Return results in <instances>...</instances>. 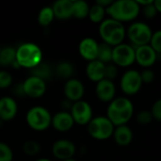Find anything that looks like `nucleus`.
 <instances>
[{
    "mask_svg": "<svg viewBox=\"0 0 161 161\" xmlns=\"http://www.w3.org/2000/svg\"><path fill=\"white\" fill-rule=\"evenodd\" d=\"M134 113L133 103L125 97H118L112 100L107 109V117L115 127L125 125Z\"/></svg>",
    "mask_w": 161,
    "mask_h": 161,
    "instance_id": "f257e3e1",
    "label": "nucleus"
},
{
    "mask_svg": "<svg viewBox=\"0 0 161 161\" xmlns=\"http://www.w3.org/2000/svg\"><path fill=\"white\" fill-rule=\"evenodd\" d=\"M141 11V7L134 0H118L112 3L106 8V13L111 19L118 22H130L138 17Z\"/></svg>",
    "mask_w": 161,
    "mask_h": 161,
    "instance_id": "f03ea898",
    "label": "nucleus"
},
{
    "mask_svg": "<svg viewBox=\"0 0 161 161\" xmlns=\"http://www.w3.org/2000/svg\"><path fill=\"white\" fill-rule=\"evenodd\" d=\"M16 62L20 68L32 70L42 62V51L34 42H24L16 48Z\"/></svg>",
    "mask_w": 161,
    "mask_h": 161,
    "instance_id": "7ed1b4c3",
    "label": "nucleus"
},
{
    "mask_svg": "<svg viewBox=\"0 0 161 161\" xmlns=\"http://www.w3.org/2000/svg\"><path fill=\"white\" fill-rule=\"evenodd\" d=\"M99 35L103 40V42L114 47L123 43L126 30L123 23L114 19H105L99 25Z\"/></svg>",
    "mask_w": 161,
    "mask_h": 161,
    "instance_id": "20e7f679",
    "label": "nucleus"
},
{
    "mask_svg": "<svg viewBox=\"0 0 161 161\" xmlns=\"http://www.w3.org/2000/svg\"><path fill=\"white\" fill-rule=\"evenodd\" d=\"M25 122L32 130L42 132L51 126L52 115L44 107L35 106L27 110L25 114Z\"/></svg>",
    "mask_w": 161,
    "mask_h": 161,
    "instance_id": "39448f33",
    "label": "nucleus"
},
{
    "mask_svg": "<svg viewBox=\"0 0 161 161\" xmlns=\"http://www.w3.org/2000/svg\"><path fill=\"white\" fill-rule=\"evenodd\" d=\"M115 126L107 116H98L88 124V133L97 141H106L112 137Z\"/></svg>",
    "mask_w": 161,
    "mask_h": 161,
    "instance_id": "423d86ee",
    "label": "nucleus"
},
{
    "mask_svg": "<svg viewBox=\"0 0 161 161\" xmlns=\"http://www.w3.org/2000/svg\"><path fill=\"white\" fill-rule=\"evenodd\" d=\"M126 35L131 42V45L139 47L150 43L153 32L148 25L142 22H136L129 25Z\"/></svg>",
    "mask_w": 161,
    "mask_h": 161,
    "instance_id": "0eeeda50",
    "label": "nucleus"
},
{
    "mask_svg": "<svg viewBox=\"0 0 161 161\" xmlns=\"http://www.w3.org/2000/svg\"><path fill=\"white\" fill-rule=\"evenodd\" d=\"M134 62H136V57L133 45L123 42L113 47L112 63L117 67H129Z\"/></svg>",
    "mask_w": 161,
    "mask_h": 161,
    "instance_id": "6e6552de",
    "label": "nucleus"
},
{
    "mask_svg": "<svg viewBox=\"0 0 161 161\" xmlns=\"http://www.w3.org/2000/svg\"><path fill=\"white\" fill-rule=\"evenodd\" d=\"M121 90L126 95H135L138 93L142 86L141 73L136 70L126 71L120 81Z\"/></svg>",
    "mask_w": 161,
    "mask_h": 161,
    "instance_id": "1a4fd4ad",
    "label": "nucleus"
},
{
    "mask_svg": "<svg viewBox=\"0 0 161 161\" xmlns=\"http://www.w3.org/2000/svg\"><path fill=\"white\" fill-rule=\"evenodd\" d=\"M70 113L75 124L79 125H88L93 118L92 106L84 100L73 103Z\"/></svg>",
    "mask_w": 161,
    "mask_h": 161,
    "instance_id": "9d476101",
    "label": "nucleus"
},
{
    "mask_svg": "<svg viewBox=\"0 0 161 161\" xmlns=\"http://www.w3.org/2000/svg\"><path fill=\"white\" fill-rule=\"evenodd\" d=\"M22 83L25 97H29L31 99H38L43 96L46 92V81L37 76L29 75Z\"/></svg>",
    "mask_w": 161,
    "mask_h": 161,
    "instance_id": "9b49d317",
    "label": "nucleus"
},
{
    "mask_svg": "<svg viewBox=\"0 0 161 161\" xmlns=\"http://www.w3.org/2000/svg\"><path fill=\"white\" fill-rule=\"evenodd\" d=\"M51 151L55 158L62 161L74 158L76 148L73 142L66 139H59L53 143Z\"/></svg>",
    "mask_w": 161,
    "mask_h": 161,
    "instance_id": "f8f14e48",
    "label": "nucleus"
},
{
    "mask_svg": "<svg viewBox=\"0 0 161 161\" xmlns=\"http://www.w3.org/2000/svg\"><path fill=\"white\" fill-rule=\"evenodd\" d=\"M63 92L65 99L71 101L72 103H75L82 100L85 93V87L79 79L73 77L65 82Z\"/></svg>",
    "mask_w": 161,
    "mask_h": 161,
    "instance_id": "ddd939ff",
    "label": "nucleus"
},
{
    "mask_svg": "<svg viewBox=\"0 0 161 161\" xmlns=\"http://www.w3.org/2000/svg\"><path fill=\"white\" fill-rule=\"evenodd\" d=\"M135 57L136 62L146 69L153 66L158 59V54L149 44L135 47Z\"/></svg>",
    "mask_w": 161,
    "mask_h": 161,
    "instance_id": "4468645a",
    "label": "nucleus"
},
{
    "mask_svg": "<svg viewBox=\"0 0 161 161\" xmlns=\"http://www.w3.org/2000/svg\"><path fill=\"white\" fill-rule=\"evenodd\" d=\"M18 113L16 100L11 96H3L0 98V120L4 122L12 121Z\"/></svg>",
    "mask_w": 161,
    "mask_h": 161,
    "instance_id": "2eb2a0df",
    "label": "nucleus"
},
{
    "mask_svg": "<svg viewBox=\"0 0 161 161\" xmlns=\"http://www.w3.org/2000/svg\"><path fill=\"white\" fill-rule=\"evenodd\" d=\"M99 43L92 38L87 37L80 41L78 44V52L81 58L88 62L97 59Z\"/></svg>",
    "mask_w": 161,
    "mask_h": 161,
    "instance_id": "dca6fc26",
    "label": "nucleus"
},
{
    "mask_svg": "<svg viewBox=\"0 0 161 161\" xmlns=\"http://www.w3.org/2000/svg\"><path fill=\"white\" fill-rule=\"evenodd\" d=\"M75 122L69 111L60 110L52 116L51 126L58 132H67L73 128Z\"/></svg>",
    "mask_w": 161,
    "mask_h": 161,
    "instance_id": "f3484780",
    "label": "nucleus"
},
{
    "mask_svg": "<svg viewBox=\"0 0 161 161\" xmlns=\"http://www.w3.org/2000/svg\"><path fill=\"white\" fill-rule=\"evenodd\" d=\"M95 93L97 98L106 103H110L115 99L116 94V87L113 81L108 79H102L101 81L96 83L95 86Z\"/></svg>",
    "mask_w": 161,
    "mask_h": 161,
    "instance_id": "a211bd4d",
    "label": "nucleus"
},
{
    "mask_svg": "<svg viewBox=\"0 0 161 161\" xmlns=\"http://www.w3.org/2000/svg\"><path fill=\"white\" fill-rule=\"evenodd\" d=\"M55 18L67 20L73 17V0H58L52 6Z\"/></svg>",
    "mask_w": 161,
    "mask_h": 161,
    "instance_id": "6ab92c4d",
    "label": "nucleus"
},
{
    "mask_svg": "<svg viewBox=\"0 0 161 161\" xmlns=\"http://www.w3.org/2000/svg\"><path fill=\"white\" fill-rule=\"evenodd\" d=\"M105 66L103 62L95 59L92 61L88 62L86 67V75L88 78L92 82H99L102 79H104V74H105Z\"/></svg>",
    "mask_w": 161,
    "mask_h": 161,
    "instance_id": "aec40b11",
    "label": "nucleus"
},
{
    "mask_svg": "<svg viewBox=\"0 0 161 161\" xmlns=\"http://www.w3.org/2000/svg\"><path fill=\"white\" fill-rule=\"evenodd\" d=\"M112 137L119 146H127L133 141V132L126 125H120L115 127Z\"/></svg>",
    "mask_w": 161,
    "mask_h": 161,
    "instance_id": "412c9836",
    "label": "nucleus"
},
{
    "mask_svg": "<svg viewBox=\"0 0 161 161\" xmlns=\"http://www.w3.org/2000/svg\"><path fill=\"white\" fill-rule=\"evenodd\" d=\"M54 73L58 78L65 79L67 81L73 78V75L75 74V67L71 62L63 60L57 64V66L55 67Z\"/></svg>",
    "mask_w": 161,
    "mask_h": 161,
    "instance_id": "4be33fe9",
    "label": "nucleus"
},
{
    "mask_svg": "<svg viewBox=\"0 0 161 161\" xmlns=\"http://www.w3.org/2000/svg\"><path fill=\"white\" fill-rule=\"evenodd\" d=\"M16 60V48L13 46H5L0 51V66H11Z\"/></svg>",
    "mask_w": 161,
    "mask_h": 161,
    "instance_id": "5701e85b",
    "label": "nucleus"
},
{
    "mask_svg": "<svg viewBox=\"0 0 161 161\" xmlns=\"http://www.w3.org/2000/svg\"><path fill=\"white\" fill-rule=\"evenodd\" d=\"M90 6L84 0H73V17L85 19L89 16Z\"/></svg>",
    "mask_w": 161,
    "mask_h": 161,
    "instance_id": "b1692460",
    "label": "nucleus"
},
{
    "mask_svg": "<svg viewBox=\"0 0 161 161\" xmlns=\"http://www.w3.org/2000/svg\"><path fill=\"white\" fill-rule=\"evenodd\" d=\"M54 19H55L54 11H53L52 7H50V6H45V7L42 8L39 11L38 17H37L39 25L42 26H44V27L50 25L53 23Z\"/></svg>",
    "mask_w": 161,
    "mask_h": 161,
    "instance_id": "393cba45",
    "label": "nucleus"
},
{
    "mask_svg": "<svg viewBox=\"0 0 161 161\" xmlns=\"http://www.w3.org/2000/svg\"><path fill=\"white\" fill-rule=\"evenodd\" d=\"M30 71H31V75L37 76L44 81L51 78V76L53 75V70H52L51 66L46 62L45 63L41 62L38 66H36L35 68H33Z\"/></svg>",
    "mask_w": 161,
    "mask_h": 161,
    "instance_id": "a878e982",
    "label": "nucleus"
},
{
    "mask_svg": "<svg viewBox=\"0 0 161 161\" xmlns=\"http://www.w3.org/2000/svg\"><path fill=\"white\" fill-rule=\"evenodd\" d=\"M112 52H113L112 46H110L105 42L99 43L97 60L103 62L104 64L112 63Z\"/></svg>",
    "mask_w": 161,
    "mask_h": 161,
    "instance_id": "bb28decb",
    "label": "nucleus"
},
{
    "mask_svg": "<svg viewBox=\"0 0 161 161\" xmlns=\"http://www.w3.org/2000/svg\"><path fill=\"white\" fill-rule=\"evenodd\" d=\"M106 8L94 3L92 6L90 7L89 11V19L95 24H101L105 20Z\"/></svg>",
    "mask_w": 161,
    "mask_h": 161,
    "instance_id": "cd10ccee",
    "label": "nucleus"
},
{
    "mask_svg": "<svg viewBox=\"0 0 161 161\" xmlns=\"http://www.w3.org/2000/svg\"><path fill=\"white\" fill-rule=\"evenodd\" d=\"M41 150V146L39 144V142H35V141H26L24 144H23V152L26 155V156H36L37 154H39Z\"/></svg>",
    "mask_w": 161,
    "mask_h": 161,
    "instance_id": "c85d7f7f",
    "label": "nucleus"
},
{
    "mask_svg": "<svg viewBox=\"0 0 161 161\" xmlns=\"http://www.w3.org/2000/svg\"><path fill=\"white\" fill-rule=\"evenodd\" d=\"M13 160V152L11 148L5 142H0V161Z\"/></svg>",
    "mask_w": 161,
    "mask_h": 161,
    "instance_id": "c756f323",
    "label": "nucleus"
},
{
    "mask_svg": "<svg viewBox=\"0 0 161 161\" xmlns=\"http://www.w3.org/2000/svg\"><path fill=\"white\" fill-rule=\"evenodd\" d=\"M13 78L9 72L6 70H0V90L8 89L12 85Z\"/></svg>",
    "mask_w": 161,
    "mask_h": 161,
    "instance_id": "7c9ffc66",
    "label": "nucleus"
},
{
    "mask_svg": "<svg viewBox=\"0 0 161 161\" xmlns=\"http://www.w3.org/2000/svg\"><path fill=\"white\" fill-rule=\"evenodd\" d=\"M149 45L155 50L158 55L161 54V29L153 33Z\"/></svg>",
    "mask_w": 161,
    "mask_h": 161,
    "instance_id": "2f4dec72",
    "label": "nucleus"
},
{
    "mask_svg": "<svg viewBox=\"0 0 161 161\" xmlns=\"http://www.w3.org/2000/svg\"><path fill=\"white\" fill-rule=\"evenodd\" d=\"M118 75V68L113 63L106 64L105 66V74H104V79H108L110 81H113Z\"/></svg>",
    "mask_w": 161,
    "mask_h": 161,
    "instance_id": "473e14b6",
    "label": "nucleus"
},
{
    "mask_svg": "<svg viewBox=\"0 0 161 161\" xmlns=\"http://www.w3.org/2000/svg\"><path fill=\"white\" fill-rule=\"evenodd\" d=\"M154 120L153 115L150 110H142L137 115V121L141 125H149Z\"/></svg>",
    "mask_w": 161,
    "mask_h": 161,
    "instance_id": "72a5a7b5",
    "label": "nucleus"
},
{
    "mask_svg": "<svg viewBox=\"0 0 161 161\" xmlns=\"http://www.w3.org/2000/svg\"><path fill=\"white\" fill-rule=\"evenodd\" d=\"M142 12H143V15L147 18V19H153L157 16L158 14V10L154 5V2L145 6V7H142Z\"/></svg>",
    "mask_w": 161,
    "mask_h": 161,
    "instance_id": "f704fd0d",
    "label": "nucleus"
},
{
    "mask_svg": "<svg viewBox=\"0 0 161 161\" xmlns=\"http://www.w3.org/2000/svg\"><path fill=\"white\" fill-rule=\"evenodd\" d=\"M142 84H150L155 80V73L151 69H145L141 73Z\"/></svg>",
    "mask_w": 161,
    "mask_h": 161,
    "instance_id": "c9c22d12",
    "label": "nucleus"
},
{
    "mask_svg": "<svg viewBox=\"0 0 161 161\" xmlns=\"http://www.w3.org/2000/svg\"><path fill=\"white\" fill-rule=\"evenodd\" d=\"M150 111L155 120H157L158 122H161V98L154 103Z\"/></svg>",
    "mask_w": 161,
    "mask_h": 161,
    "instance_id": "e433bc0d",
    "label": "nucleus"
},
{
    "mask_svg": "<svg viewBox=\"0 0 161 161\" xmlns=\"http://www.w3.org/2000/svg\"><path fill=\"white\" fill-rule=\"evenodd\" d=\"M12 93L17 96V97H22L25 96V92H24V89H23V83L20 82L18 84H16L12 90Z\"/></svg>",
    "mask_w": 161,
    "mask_h": 161,
    "instance_id": "4c0bfd02",
    "label": "nucleus"
},
{
    "mask_svg": "<svg viewBox=\"0 0 161 161\" xmlns=\"http://www.w3.org/2000/svg\"><path fill=\"white\" fill-rule=\"evenodd\" d=\"M95 3H96L97 5H99V6H101V7L107 8L112 3V0H97Z\"/></svg>",
    "mask_w": 161,
    "mask_h": 161,
    "instance_id": "58836bf2",
    "label": "nucleus"
},
{
    "mask_svg": "<svg viewBox=\"0 0 161 161\" xmlns=\"http://www.w3.org/2000/svg\"><path fill=\"white\" fill-rule=\"evenodd\" d=\"M154 5L158 10V12H160L161 13V0H156L154 1Z\"/></svg>",
    "mask_w": 161,
    "mask_h": 161,
    "instance_id": "ea45409f",
    "label": "nucleus"
},
{
    "mask_svg": "<svg viewBox=\"0 0 161 161\" xmlns=\"http://www.w3.org/2000/svg\"><path fill=\"white\" fill-rule=\"evenodd\" d=\"M35 161H53L51 160V159H49V158H39V159H37V160Z\"/></svg>",
    "mask_w": 161,
    "mask_h": 161,
    "instance_id": "a19ab883",
    "label": "nucleus"
},
{
    "mask_svg": "<svg viewBox=\"0 0 161 161\" xmlns=\"http://www.w3.org/2000/svg\"><path fill=\"white\" fill-rule=\"evenodd\" d=\"M62 161H76L75 159H74V158H70V159H66V160H62Z\"/></svg>",
    "mask_w": 161,
    "mask_h": 161,
    "instance_id": "79ce46f5",
    "label": "nucleus"
},
{
    "mask_svg": "<svg viewBox=\"0 0 161 161\" xmlns=\"http://www.w3.org/2000/svg\"><path fill=\"white\" fill-rule=\"evenodd\" d=\"M2 124H3V122H2V121H1V120H0V127H1V126H2Z\"/></svg>",
    "mask_w": 161,
    "mask_h": 161,
    "instance_id": "37998d69",
    "label": "nucleus"
},
{
    "mask_svg": "<svg viewBox=\"0 0 161 161\" xmlns=\"http://www.w3.org/2000/svg\"><path fill=\"white\" fill-rule=\"evenodd\" d=\"M1 48H2V47H1V46H0V51H1Z\"/></svg>",
    "mask_w": 161,
    "mask_h": 161,
    "instance_id": "c03bdc74",
    "label": "nucleus"
}]
</instances>
